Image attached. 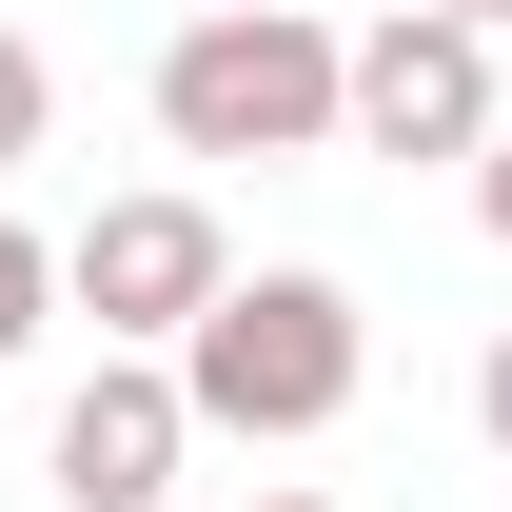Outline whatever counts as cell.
I'll return each mask as SVG.
<instances>
[{
	"label": "cell",
	"mask_w": 512,
	"mask_h": 512,
	"mask_svg": "<svg viewBox=\"0 0 512 512\" xmlns=\"http://www.w3.org/2000/svg\"><path fill=\"white\" fill-rule=\"evenodd\" d=\"M40 119H60V79H40V40L0 20V158H40Z\"/></svg>",
	"instance_id": "cell-6"
},
{
	"label": "cell",
	"mask_w": 512,
	"mask_h": 512,
	"mask_svg": "<svg viewBox=\"0 0 512 512\" xmlns=\"http://www.w3.org/2000/svg\"><path fill=\"white\" fill-rule=\"evenodd\" d=\"M512 99H493V40L473 20H414L394 0L375 40H335V138H375V158H473Z\"/></svg>",
	"instance_id": "cell-3"
},
{
	"label": "cell",
	"mask_w": 512,
	"mask_h": 512,
	"mask_svg": "<svg viewBox=\"0 0 512 512\" xmlns=\"http://www.w3.org/2000/svg\"><path fill=\"white\" fill-rule=\"evenodd\" d=\"M256 512H316V493H256Z\"/></svg>",
	"instance_id": "cell-11"
},
{
	"label": "cell",
	"mask_w": 512,
	"mask_h": 512,
	"mask_svg": "<svg viewBox=\"0 0 512 512\" xmlns=\"http://www.w3.org/2000/svg\"><path fill=\"white\" fill-rule=\"evenodd\" d=\"M40 316H60V256H40V237H20V217H0V355H20V335H40Z\"/></svg>",
	"instance_id": "cell-7"
},
{
	"label": "cell",
	"mask_w": 512,
	"mask_h": 512,
	"mask_svg": "<svg viewBox=\"0 0 512 512\" xmlns=\"http://www.w3.org/2000/svg\"><path fill=\"white\" fill-rule=\"evenodd\" d=\"M178 414L197 434H335L355 414V375H375V335H355V296L335 276H217L178 316Z\"/></svg>",
	"instance_id": "cell-1"
},
{
	"label": "cell",
	"mask_w": 512,
	"mask_h": 512,
	"mask_svg": "<svg viewBox=\"0 0 512 512\" xmlns=\"http://www.w3.org/2000/svg\"><path fill=\"white\" fill-rule=\"evenodd\" d=\"M473 434L512 453V335H493V355H473Z\"/></svg>",
	"instance_id": "cell-8"
},
{
	"label": "cell",
	"mask_w": 512,
	"mask_h": 512,
	"mask_svg": "<svg viewBox=\"0 0 512 512\" xmlns=\"http://www.w3.org/2000/svg\"><path fill=\"white\" fill-rule=\"evenodd\" d=\"M158 138L178 158H316L335 138V20L316 0H197L158 40Z\"/></svg>",
	"instance_id": "cell-2"
},
{
	"label": "cell",
	"mask_w": 512,
	"mask_h": 512,
	"mask_svg": "<svg viewBox=\"0 0 512 512\" xmlns=\"http://www.w3.org/2000/svg\"><path fill=\"white\" fill-rule=\"evenodd\" d=\"M473 197H493V237H512V119H493V138H473Z\"/></svg>",
	"instance_id": "cell-9"
},
{
	"label": "cell",
	"mask_w": 512,
	"mask_h": 512,
	"mask_svg": "<svg viewBox=\"0 0 512 512\" xmlns=\"http://www.w3.org/2000/svg\"><path fill=\"white\" fill-rule=\"evenodd\" d=\"M178 453H197L178 375H158V355H99V375L60 394V434H40V473H60V512H158Z\"/></svg>",
	"instance_id": "cell-5"
},
{
	"label": "cell",
	"mask_w": 512,
	"mask_h": 512,
	"mask_svg": "<svg viewBox=\"0 0 512 512\" xmlns=\"http://www.w3.org/2000/svg\"><path fill=\"white\" fill-rule=\"evenodd\" d=\"M414 20H473V40H512V0H414Z\"/></svg>",
	"instance_id": "cell-10"
},
{
	"label": "cell",
	"mask_w": 512,
	"mask_h": 512,
	"mask_svg": "<svg viewBox=\"0 0 512 512\" xmlns=\"http://www.w3.org/2000/svg\"><path fill=\"white\" fill-rule=\"evenodd\" d=\"M217 276H237V256H217L197 197H99V217L60 237V296L99 316V355H178V316L217 296Z\"/></svg>",
	"instance_id": "cell-4"
}]
</instances>
